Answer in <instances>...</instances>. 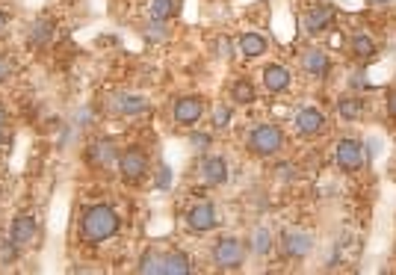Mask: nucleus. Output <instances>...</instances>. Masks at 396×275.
<instances>
[{
	"mask_svg": "<svg viewBox=\"0 0 396 275\" xmlns=\"http://www.w3.org/2000/svg\"><path fill=\"white\" fill-rule=\"evenodd\" d=\"M119 231V214L113 207L107 205H95L83 214V222H80V237L86 243H104L109 237H116Z\"/></svg>",
	"mask_w": 396,
	"mask_h": 275,
	"instance_id": "nucleus-1",
	"label": "nucleus"
},
{
	"mask_svg": "<svg viewBox=\"0 0 396 275\" xmlns=\"http://www.w3.org/2000/svg\"><path fill=\"white\" fill-rule=\"evenodd\" d=\"M284 148V133L278 124H254L249 133V151L257 157H275Z\"/></svg>",
	"mask_w": 396,
	"mask_h": 275,
	"instance_id": "nucleus-2",
	"label": "nucleus"
},
{
	"mask_svg": "<svg viewBox=\"0 0 396 275\" xmlns=\"http://www.w3.org/2000/svg\"><path fill=\"white\" fill-rule=\"evenodd\" d=\"M213 260L219 269H240L243 260H245V248L240 240H234V237H225V240H219L213 246Z\"/></svg>",
	"mask_w": 396,
	"mask_h": 275,
	"instance_id": "nucleus-3",
	"label": "nucleus"
},
{
	"mask_svg": "<svg viewBox=\"0 0 396 275\" xmlns=\"http://www.w3.org/2000/svg\"><path fill=\"white\" fill-rule=\"evenodd\" d=\"M119 169H121V178L125 181H142L145 172H148V157L139 148H128V151L119 154Z\"/></svg>",
	"mask_w": 396,
	"mask_h": 275,
	"instance_id": "nucleus-4",
	"label": "nucleus"
},
{
	"mask_svg": "<svg viewBox=\"0 0 396 275\" xmlns=\"http://www.w3.org/2000/svg\"><path fill=\"white\" fill-rule=\"evenodd\" d=\"M204 116V101L201 98H181V101L172 107V119H175V124H181V128H192V124H198V119Z\"/></svg>",
	"mask_w": 396,
	"mask_h": 275,
	"instance_id": "nucleus-5",
	"label": "nucleus"
},
{
	"mask_svg": "<svg viewBox=\"0 0 396 275\" xmlns=\"http://www.w3.org/2000/svg\"><path fill=\"white\" fill-rule=\"evenodd\" d=\"M326 128H328V119H326L323 110L305 107V110L296 112V131L302 136H319V133H326Z\"/></svg>",
	"mask_w": 396,
	"mask_h": 275,
	"instance_id": "nucleus-6",
	"label": "nucleus"
},
{
	"mask_svg": "<svg viewBox=\"0 0 396 275\" xmlns=\"http://www.w3.org/2000/svg\"><path fill=\"white\" fill-rule=\"evenodd\" d=\"M334 157H337V166L343 172H358L364 166V145L358 140H340Z\"/></svg>",
	"mask_w": 396,
	"mask_h": 275,
	"instance_id": "nucleus-7",
	"label": "nucleus"
},
{
	"mask_svg": "<svg viewBox=\"0 0 396 275\" xmlns=\"http://www.w3.org/2000/svg\"><path fill=\"white\" fill-rule=\"evenodd\" d=\"M187 225H190L192 234H204L210 228H216V210H213V205H210V202L195 205L190 214H187Z\"/></svg>",
	"mask_w": 396,
	"mask_h": 275,
	"instance_id": "nucleus-8",
	"label": "nucleus"
},
{
	"mask_svg": "<svg viewBox=\"0 0 396 275\" xmlns=\"http://www.w3.org/2000/svg\"><path fill=\"white\" fill-rule=\"evenodd\" d=\"M290 83H293V74L284 68V66H278V62H272V66L264 68V86H266V92H272V95L287 92Z\"/></svg>",
	"mask_w": 396,
	"mask_h": 275,
	"instance_id": "nucleus-9",
	"label": "nucleus"
},
{
	"mask_svg": "<svg viewBox=\"0 0 396 275\" xmlns=\"http://www.w3.org/2000/svg\"><path fill=\"white\" fill-rule=\"evenodd\" d=\"M36 231H39V222H36V216H33V214H21L15 222H12V240H15L21 248L33 246Z\"/></svg>",
	"mask_w": 396,
	"mask_h": 275,
	"instance_id": "nucleus-10",
	"label": "nucleus"
},
{
	"mask_svg": "<svg viewBox=\"0 0 396 275\" xmlns=\"http://www.w3.org/2000/svg\"><path fill=\"white\" fill-rule=\"evenodd\" d=\"M302 66H305V71L311 74V77H326V74L331 71V59H328L326 51L314 47V51H305L302 54Z\"/></svg>",
	"mask_w": 396,
	"mask_h": 275,
	"instance_id": "nucleus-11",
	"label": "nucleus"
},
{
	"mask_svg": "<svg viewBox=\"0 0 396 275\" xmlns=\"http://www.w3.org/2000/svg\"><path fill=\"white\" fill-rule=\"evenodd\" d=\"M201 178H204L207 184H213V186L225 184V181H228V163H225L222 157H207V160H201Z\"/></svg>",
	"mask_w": 396,
	"mask_h": 275,
	"instance_id": "nucleus-12",
	"label": "nucleus"
},
{
	"mask_svg": "<svg viewBox=\"0 0 396 275\" xmlns=\"http://www.w3.org/2000/svg\"><path fill=\"white\" fill-rule=\"evenodd\" d=\"M331 21H334V12L328 6H314L311 12L305 15V27L311 30V33H323L331 27Z\"/></svg>",
	"mask_w": 396,
	"mask_h": 275,
	"instance_id": "nucleus-13",
	"label": "nucleus"
},
{
	"mask_svg": "<svg viewBox=\"0 0 396 275\" xmlns=\"http://www.w3.org/2000/svg\"><path fill=\"white\" fill-rule=\"evenodd\" d=\"M237 47H240V54L243 57H249V59H254V57H261V54H266V39L261 33H243L240 36V42H237Z\"/></svg>",
	"mask_w": 396,
	"mask_h": 275,
	"instance_id": "nucleus-14",
	"label": "nucleus"
},
{
	"mask_svg": "<svg viewBox=\"0 0 396 275\" xmlns=\"http://www.w3.org/2000/svg\"><path fill=\"white\" fill-rule=\"evenodd\" d=\"M349 51L358 62H367V59H373L376 57V42L370 39L367 33H355L352 39H349Z\"/></svg>",
	"mask_w": 396,
	"mask_h": 275,
	"instance_id": "nucleus-15",
	"label": "nucleus"
},
{
	"mask_svg": "<svg viewBox=\"0 0 396 275\" xmlns=\"http://www.w3.org/2000/svg\"><path fill=\"white\" fill-rule=\"evenodd\" d=\"M231 101H237V104H243V107L254 104V101H257V89H254V83H252V80H245V77L234 80V86H231Z\"/></svg>",
	"mask_w": 396,
	"mask_h": 275,
	"instance_id": "nucleus-16",
	"label": "nucleus"
},
{
	"mask_svg": "<svg viewBox=\"0 0 396 275\" xmlns=\"http://www.w3.org/2000/svg\"><path fill=\"white\" fill-rule=\"evenodd\" d=\"M364 110H367L364 101H361V98H355V95H346V98H340V101H337V112H340V119H346V121L361 119Z\"/></svg>",
	"mask_w": 396,
	"mask_h": 275,
	"instance_id": "nucleus-17",
	"label": "nucleus"
},
{
	"mask_svg": "<svg viewBox=\"0 0 396 275\" xmlns=\"http://www.w3.org/2000/svg\"><path fill=\"white\" fill-rule=\"evenodd\" d=\"M160 272H190V260L183 255H166L160 258Z\"/></svg>",
	"mask_w": 396,
	"mask_h": 275,
	"instance_id": "nucleus-18",
	"label": "nucleus"
},
{
	"mask_svg": "<svg viewBox=\"0 0 396 275\" xmlns=\"http://www.w3.org/2000/svg\"><path fill=\"white\" fill-rule=\"evenodd\" d=\"M148 12H151V18L166 21L175 12V0H148Z\"/></svg>",
	"mask_w": 396,
	"mask_h": 275,
	"instance_id": "nucleus-19",
	"label": "nucleus"
},
{
	"mask_svg": "<svg viewBox=\"0 0 396 275\" xmlns=\"http://www.w3.org/2000/svg\"><path fill=\"white\" fill-rule=\"evenodd\" d=\"M92 157H95L98 166H107V163H113L116 160V151H113V145L109 142H98V145H92Z\"/></svg>",
	"mask_w": 396,
	"mask_h": 275,
	"instance_id": "nucleus-20",
	"label": "nucleus"
},
{
	"mask_svg": "<svg viewBox=\"0 0 396 275\" xmlns=\"http://www.w3.org/2000/svg\"><path fill=\"white\" fill-rule=\"evenodd\" d=\"M18 248H21V246L12 240V237H9V240H0V267H9L12 260L18 258Z\"/></svg>",
	"mask_w": 396,
	"mask_h": 275,
	"instance_id": "nucleus-21",
	"label": "nucleus"
},
{
	"mask_svg": "<svg viewBox=\"0 0 396 275\" xmlns=\"http://www.w3.org/2000/svg\"><path fill=\"white\" fill-rule=\"evenodd\" d=\"M307 248H311V240H307V237H302V234H290L287 237V252L290 255H305Z\"/></svg>",
	"mask_w": 396,
	"mask_h": 275,
	"instance_id": "nucleus-22",
	"label": "nucleus"
},
{
	"mask_svg": "<svg viewBox=\"0 0 396 275\" xmlns=\"http://www.w3.org/2000/svg\"><path fill=\"white\" fill-rule=\"evenodd\" d=\"M269 248H272V234L269 231H257L254 234V252H261V255H266L269 252Z\"/></svg>",
	"mask_w": 396,
	"mask_h": 275,
	"instance_id": "nucleus-23",
	"label": "nucleus"
},
{
	"mask_svg": "<svg viewBox=\"0 0 396 275\" xmlns=\"http://www.w3.org/2000/svg\"><path fill=\"white\" fill-rule=\"evenodd\" d=\"M228 121H231V110L228 107H216L213 110V128H228Z\"/></svg>",
	"mask_w": 396,
	"mask_h": 275,
	"instance_id": "nucleus-24",
	"label": "nucleus"
},
{
	"mask_svg": "<svg viewBox=\"0 0 396 275\" xmlns=\"http://www.w3.org/2000/svg\"><path fill=\"white\" fill-rule=\"evenodd\" d=\"M385 101H388V116L396 121V89H390V92H388Z\"/></svg>",
	"mask_w": 396,
	"mask_h": 275,
	"instance_id": "nucleus-25",
	"label": "nucleus"
},
{
	"mask_svg": "<svg viewBox=\"0 0 396 275\" xmlns=\"http://www.w3.org/2000/svg\"><path fill=\"white\" fill-rule=\"evenodd\" d=\"M9 74H12V62H9L3 54H0V80H6Z\"/></svg>",
	"mask_w": 396,
	"mask_h": 275,
	"instance_id": "nucleus-26",
	"label": "nucleus"
},
{
	"mask_svg": "<svg viewBox=\"0 0 396 275\" xmlns=\"http://www.w3.org/2000/svg\"><path fill=\"white\" fill-rule=\"evenodd\" d=\"M3 33H6V15L0 12V36H3Z\"/></svg>",
	"mask_w": 396,
	"mask_h": 275,
	"instance_id": "nucleus-27",
	"label": "nucleus"
},
{
	"mask_svg": "<svg viewBox=\"0 0 396 275\" xmlns=\"http://www.w3.org/2000/svg\"><path fill=\"white\" fill-rule=\"evenodd\" d=\"M390 0H370V6H388Z\"/></svg>",
	"mask_w": 396,
	"mask_h": 275,
	"instance_id": "nucleus-28",
	"label": "nucleus"
}]
</instances>
